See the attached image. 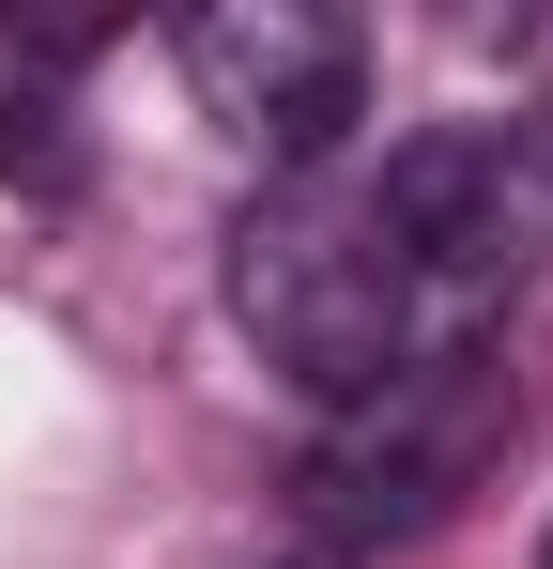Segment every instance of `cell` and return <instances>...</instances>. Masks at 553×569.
Returning a JSON list of instances; mask_svg holds the SVG:
<instances>
[{
  "mask_svg": "<svg viewBox=\"0 0 553 569\" xmlns=\"http://www.w3.org/2000/svg\"><path fill=\"white\" fill-rule=\"evenodd\" d=\"M62 47H78V31H31V16H0V186H62V170H78Z\"/></svg>",
  "mask_w": 553,
  "mask_h": 569,
  "instance_id": "obj_5",
  "label": "cell"
},
{
  "mask_svg": "<svg viewBox=\"0 0 553 569\" xmlns=\"http://www.w3.org/2000/svg\"><path fill=\"white\" fill-rule=\"evenodd\" d=\"M231 308H247V339L323 416L369 400V385H400L415 355L476 339L446 292H431V262L400 247V216H384L369 170H276L247 200V231H231Z\"/></svg>",
  "mask_w": 553,
  "mask_h": 569,
  "instance_id": "obj_1",
  "label": "cell"
},
{
  "mask_svg": "<svg viewBox=\"0 0 553 569\" xmlns=\"http://www.w3.org/2000/svg\"><path fill=\"white\" fill-rule=\"evenodd\" d=\"M170 47H184L200 123H231L276 170H339L354 93H369V31L354 16H323V0H200Z\"/></svg>",
  "mask_w": 553,
  "mask_h": 569,
  "instance_id": "obj_4",
  "label": "cell"
},
{
  "mask_svg": "<svg viewBox=\"0 0 553 569\" xmlns=\"http://www.w3.org/2000/svg\"><path fill=\"white\" fill-rule=\"evenodd\" d=\"M292 569H369V555H292Z\"/></svg>",
  "mask_w": 553,
  "mask_h": 569,
  "instance_id": "obj_6",
  "label": "cell"
},
{
  "mask_svg": "<svg viewBox=\"0 0 553 569\" xmlns=\"http://www.w3.org/2000/svg\"><path fill=\"white\" fill-rule=\"evenodd\" d=\"M523 431V370L492 355V339H446V355H415L400 385H369L323 416V447H308V508H323V555H369V539H415V523H446L461 492L492 477V447Z\"/></svg>",
  "mask_w": 553,
  "mask_h": 569,
  "instance_id": "obj_2",
  "label": "cell"
},
{
  "mask_svg": "<svg viewBox=\"0 0 553 569\" xmlns=\"http://www.w3.org/2000/svg\"><path fill=\"white\" fill-rule=\"evenodd\" d=\"M384 216H400V247L431 262L461 323L492 308V292L553 278V108H492V123H431V139H400L384 170Z\"/></svg>",
  "mask_w": 553,
  "mask_h": 569,
  "instance_id": "obj_3",
  "label": "cell"
}]
</instances>
